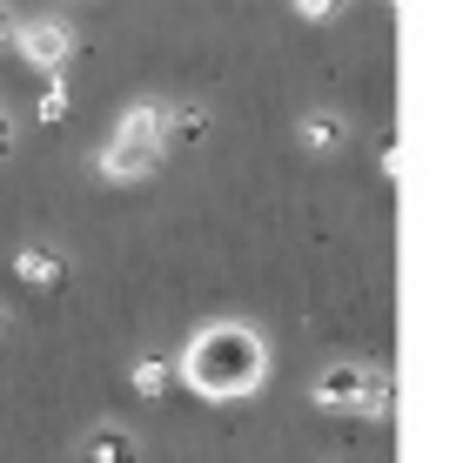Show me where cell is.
Masks as SVG:
<instances>
[{
  "mask_svg": "<svg viewBox=\"0 0 463 463\" xmlns=\"http://www.w3.org/2000/svg\"><path fill=\"white\" fill-rule=\"evenodd\" d=\"M262 376H269V349L249 323H209L182 349V383L202 403H242Z\"/></svg>",
  "mask_w": 463,
  "mask_h": 463,
  "instance_id": "cell-1",
  "label": "cell"
},
{
  "mask_svg": "<svg viewBox=\"0 0 463 463\" xmlns=\"http://www.w3.org/2000/svg\"><path fill=\"white\" fill-rule=\"evenodd\" d=\"M168 141L175 135H168V108L162 101L128 108V115L115 121V135H108V148H101V175H108V182H141V175L162 168Z\"/></svg>",
  "mask_w": 463,
  "mask_h": 463,
  "instance_id": "cell-2",
  "label": "cell"
},
{
  "mask_svg": "<svg viewBox=\"0 0 463 463\" xmlns=\"http://www.w3.org/2000/svg\"><path fill=\"white\" fill-rule=\"evenodd\" d=\"M81 463H135V437L128 430H94L81 443Z\"/></svg>",
  "mask_w": 463,
  "mask_h": 463,
  "instance_id": "cell-6",
  "label": "cell"
},
{
  "mask_svg": "<svg viewBox=\"0 0 463 463\" xmlns=\"http://www.w3.org/2000/svg\"><path fill=\"white\" fill-rule=\"evenodd\" d=\"M336 141H343V121H336V115H309V121H302V148L329 155Z\"/></svg>",
  "mask_w": 463,
  "mask_h": 463,
  "instance_id": "cell-7",
  "label": "cell"
},
{
  "mask_svg": "<svg viewBox=\"0 0 463 463\" xmlns=\"http://www.w3.org/2000/svg\"><path fill=\"white\" fill-rule=\"evenodd\" d=\"M14 276L34 282V289H61V282H68V262H61L54 249H21L14 255Z\"/></svg>",
  "mask_w": 463,
  "mask_h": 463,
  "instance_id": "cell-5",
  "label": "cell"
},
{
  "mask_svg": "<svg viewBox=\"0 0 463 463\" xmlns=\"http://www.w3.org/2000/svg\"><path fill=\"white\" fill-rule=\"evenodd\" d=\"M349 0H296V14H309V21H336Z\"/></svg>",
  "mask_w": 463,
  "mask_h": 463,
  "instance_id": "cell-11",
  "label": "cell"
},
{
  "mask_svg": "<svg viewBox=\"0 0 463 463\" xmlns=\"http://www.w3.org/2000/svg\"><path fill=\"white\" fill-rule=\"evenodd\" d=\"M14 141H21V121H14L7 108H0V162H7V155H14Z\"/></svg>",
  "mask_w": 463,
  "mask_h": 463,
  "instance_id": "cell-12",
  "label": "cell"
},
{
  "mask_svg": "<svg viewBox=\"0 0 463 463\" xmlns=\"http://www.w3.org/2000/svg\"><path fill=\"white\" fill-rule=\"evenodd\" d=\"M168 135H175V141L209 135V115H202V108H168Z\"/></svg>",
  "mask_w": 463,
  "mask_h": 463,
  "instance_id": "cell-8",
  "label": "cell"
},
{
  "mask_svg": "<svg viewBox=\"0 0 463 463\" xmlns=\"http://www.w3.org/2000/svg\"><path fill=\"white\" fill-rule=\"evenodd\" d=\"M316 403L383 417V410H390V383H383V370H370V363H329V370L316 376Z\"/></svg>",
  "mask_w": 463,
  "mask_h": 463,
  "instance_id": "cell-3",
  "label": "cell"
},
{
  "mask_svg": "<svg viewBox=\"0 0 463 463\" xmlns=\"http://www.w3.org/2000/svg\"><path fill=\"white\" fill-rule=\"evenodd\" d=\"M135 390L141 396H162L168 390V363H135Z\"/></svg>",
  "mask_w": 463,
  "mask_h": 463,
  "instance_id": "cell-9",
  "label": "cell"
},
{
  "mask_svg": "<svg viewBox=\"0 0 463 463\" xmlns=\"http://www.w3.org/2000/svg\"><path fill=\"white\" fill-rule=\"evenodd\" d=\"M41 121H68V88H61V81L41 88Z\"/></svg>",
  "mask_w": 463,
  "mask_h": 463,
  "instance_id": "cell-10",
  "label": "cell"
},
{
  "mask_svg": "<svg viewBox=\"0 0 463 463\" xmlns=\"http://www.w3.org/2000/svg\"><path fill=\"white\" fill-rule=\"evenodd\" d=\"M14 47H21V61H27V68H41V74H61L74 61V34L61 21H21Z\"/></svg>",
  "mask_w": 463,
  "mask_h": 463,
  "instance_id": "cell-4",
  "label": "cell"
}]
</instances>
